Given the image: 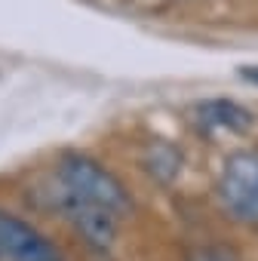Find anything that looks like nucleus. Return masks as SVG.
Instances as JSON below:
<instances>
[{
  "mask_svg": "<svg viewBox=\"0 0 258 261\" xmlns=\"http://www.w3.org/2000/svg\"><path fill=\"white\" fill-rule=\"evenodd\" d=\"M56 203H59V209H62V215L83 233V240L86 243H92V246H111L114 243V237H117V215H111V212H105V209H98V206H89V203H80V200H74V197H68L65 191H59V197H56Z\"/></svg>",
  "mask_w": 258,
  "mask_h": 261,
  "instance_id": "obj_4",
  "label": "nucleus"
},
{
  "mask_svg": "<svg viewBox=\"0 0 258 261\" xmlns=\"http://www.w3.org/2000/svg\"><path fill=\"white\" fill-rule=\"evenodd\" d=\"M56 178H59V191H65L68 197L98 206L117 218L126 215L129 206H133L126 185L89 154H77V151L62 154V160L56 166Z\"/></svg>",
  "mask_w": 258,
  "mask_h": 261,
  "instance_id": "obj_1",
  "label": "nucleus"
},
{
  "mask_svg": "<svg viewBox=\"0 0 258 261\" xmlns=\"http://www.w3.org/2000/svg\"><path fill=\"white\" fill-rule=\"evenodd\" d=\"M0 261H65V255L40 227L0 209Z\"/></svg>",
  "mask_w": 258,
  "mask_h": 261,
  "instance_id": "obj_3",
  "label": "nucleus"
},
{
  "mask_svg": "<svg viewBox=\"0 0 258 261\" xmlns=\"http://www.w3.org/2000/svg\"><path fill=\"white\" fill-rule=\"evenodd\" d=\"M218 200L243 224H258V151L240 148L224 157L218 172Z\"/></svg>",
  "mask_w": 258,
  "mask_h": 261,
  "instance_id": "obj_2",
  "label": "nucleus"
},
{
  "mask_svg": "<svg viewBox=\"0 0 258 261\" xmlns=\"http://www.w3.org/2000/svg\"><path fill=\"white\" fill-rule=\"evenodd\" d=\"M197 123L203 129H227V133H246L255 123V114L246 111L243 105L237 101H227V98H212V101H203L197 105Z\"/></svg>",
  "mask_w": 258,
  "mask_h": 261,
  "instance_id": "obj_5",
  "label": "nucleus"
},
{
  "mask_svg": "<svg viewBox=\"0 0 258 261\" xmlns=\"http://www.w3.org/2000/svg\"><path fill=\"white\" fill-rule=\"evenodd\" d=\"M188 261H240V258L224 246H194L188 252Z\"/></svg>",
  "mask_w": 258,
  "mask_h": 261,
  "instance_id": "obj_6",
  "label": "nucleus"
},
{
  "mask_svg": "<svg viewBox=\"0 0 258 261\" xmlns=\"http://www.w3.org/2000/svg\"><path fill=\"white\" fill-rule=\"evenodd\" d=\"M240 74H243V77H246V80H252V83H255V86H258V65H252V68H243V71H240Z\"/></svg>",
  "mask_w": 258,
  "mask_h": 261,
  "instance_id": "obj_7",
  "label": "nucleus"
}]
</instances>
